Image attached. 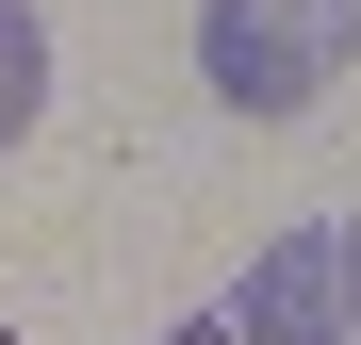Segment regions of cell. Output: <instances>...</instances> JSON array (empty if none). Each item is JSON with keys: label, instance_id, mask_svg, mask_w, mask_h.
<instances>
[{"label": "cell", "instance_id": "cell-1", "mask_svg": "<svg viewBox=\"0 0 361 345\" xmlns=\"http://www.w3.org/2000/svg\"><path fill=\"white\" fill-rule=\"evenodd\" d=\"M345 66H361L345 0H197V83L230 115H312Z\"/></svg>", "mask_w": 361, "mask_h": 345}, {"label": "cell", "instance_id": "cell-2", "mask_svg": "<svg viewBox=\"0 0 361 345\" xmlns=\"http://www.w3.org/2000/svg\"><path fill=\"white\" fill-rule=\"evenodd\" d=\"M230 329L247 345H361V230L345 214L279 230V247L247 263V296H230Z\"/></svg>", "mask_w": 361, "mask_h": 345}, {"label": "cell", "instance_id": "cell-3", "mask_svg": "<svg viewBox=\"0 0 361 345\" xmlns=\"http://www.w3.org/2000/svg\"><path fill=\"white\" fill-rule=\"evenodd\" d=\"M33 115H49V17H33V0H0V148H17Z\"/></svg>", "mask_w": 361, "mask_h": 345}]
</instances>
